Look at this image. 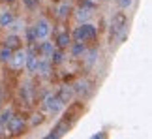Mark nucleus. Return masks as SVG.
I'll list each match as a JSON object with an SVG mask.
<instances>
[{
  "instance_id": "nucleus-1",
  "label": "nucleus",
  "mask_w": 152,
  "mask_h": 139,
  "mask_svg": "<svg viewBox=\"0 0 152 139\" xmlns=\"http://www.w3.org/2000/svg\"><path fill=\"white\" fill-rule=\"evenodd\" d=\"M96 26L88 25V23H85V25L77 26V30L73 32V38L77 40V42H90V40L96 38Z\"/></svg>"
},
{
  "instance_id": "nucleus-2",
  "label": "nucleus",
  "mask_w": 152,
  "mask_h": 139,
  "mask_svg": "<svg viewBox=\"0 0 152 139\" xmlns=\"http://www.w3.org/2000/svg\"><path fill=\"white\" fill-rule=\"evenodd\" d=\"M128 25V17L126 13H122V11H118V13L113 15V19H111V32L113 34H118L120 30H124Z\"/></svg>"
},
{
  "instance_id": "nucleus-3",
  "label": "nucleus",
  "mask_w": 152,
  "mask_h": 139,
  "mask_svg": "<svg viewBox=\"0 0 152 139\" xmlns=\"http://www.w3.org/2000/svg\"><path fill=\"white\" fill-rule=\"evenodd\" d=\"M34 36H36V40H45L49 36V32H51V25H49V21H45V19H39L36 23V26H34Z\"/></svg>"
},
{
  "instance_id": "nucleus-4",
  "label": "nucleus",
  "mask_w": 152,
  "mask_h": 139,
  "mask_svg": "<svg viewBox=\"0 0 152 139\" xmlns=\"http://www.w3.org/2000/svg\"><path fill=\"white\" fill-rule=\"evenodd\" d=\"M45 107H47V111H49V113L58 115V113L62 111L64 103L58 100V96H47V98H45Z\"/></svg>"
},
{
  "instance_id": "nucleus-5",
  "label": "nucleus",
  "mask_w": 152,
  "mask_h": 139,
  "mask_svg": "<svg viewBox=\"0 0 152 139\" xmlns=\"http://www.w3.org/2000/svg\"><path fill=\"white\" fill-rule=\"evenodd\" d=\"M8 130H10L13 135L21 134V132L25 130V120H23L21 117H11V119L8 120Z\"/></svg>"
},
{
  "instance_id": "nucleus-6",
  "label": "nucleus",
  "mask_w": 152,
  "mask_h": 139,
  "mask_svg": "<svg viewBox=\"0 0 152 139\" xmlns=\"http://www.w3.org/2000/svg\"><path fill=\"white\" fill-rule=\"evenodd\" d=\"M26 56H28V53L26 51H17L15 55H11V59H10V62L13 64V68H23L26 64Z\"/></svg>"
},
{
  "instance_id": "nucleus-7",
  "label": "nucleus",
  "mask_w": 152,
  "mask_h": 139,
  "mask_svg": "<svg viewBox=\"0 0 152 139\" xmlns=\"http://www.w3.org/2000/svg\"><path fill=\"white\" fill-rule=\"evenodd\" d=\"M36 72L39 75H49L51 72V62L49 59H43V60H38V66H36Z\"/></svg>"
},
{
  "instance_id": "nucleus-8",
  "label": "nucleus",
  "mask_w": 152,
  "mask_h": 139,
  "mask_svg": "<svg viewBox=\"0 0 152 139\" xmlns=\"http://www.w3.org/2000/svg\"><path fill=\"white\" fill-rule=\"evenodd\" d=\"M38 51L45 56V59H49V60H51V55H53V51H55V47H53V43H51V42H43V43L38 47Z\"/></svg>"
},
{
  "instance_id": "nucleus-9",
  "label": "nucleus",
  "mask_w": 152,
  "mask_h": 139,
  "mask_svg": "<svg viewBox=\"0 0 152 139\" xmlns=\"http://www.w3.org/2000/svg\"><path fill=\"white\" fill-rule=\"evenodd\" d=\"M72 96H73V90L69 89V86H62L60 92H58V100H60L62 103L69 102V100H72Z\"/></svg>"
},
{
  "instance_id": "nucleus-10",
  "label": "nucleus",
  "mask_w": 152,
  "mask_h": 139,
  "mask_svg": "<svg viewBox=\"0 0 152 139\" xmlns=\"http://www.w3.org/2000/svg\"><path fill=\"white\" fill-rule=\"evenodd\" d=\"M19 42H21V38L17 36V34H10L8 38H6V47H10L11 51L19 47Z\"/></svg>"
},
{
  "instance_id": "nucleus-11",
  "label": "nucleus",
  "mask_w": 152,
  "mask_h": 139,
  "mask_svg": "<svg viewBox=\"0 0 152 139\" xmlns=\"http://www.w3.org/2000/svg\"><path fill=\"white\" fill-rule=\"evenodd\" d=\"M86 53V47H85V43L83 42H75L72 45V55L73 56H83Z\"/></svg>"
},
{
  "instance_id": "nucleus-12",
  "label": "nucleus",
  "mask_w": 152,
  "mask_h": 139,
  "mask_svg": "<svg viewBox=\"0 0 152 139\" xmlns=\"http://www.w3.org/2000/svg\"><path fill=\"white\" fill-rule=\"evenodd\" d=\"M69 43H72V40H69V34H66V32H62L60 36L56 38V45H58V47H60V49L68 47Z\"/></svg>"
},
{
  "instance_id": "nucleus-13",
  "label": "nucleus",
  "mask_w": 152,
  "mask_h": 139,
  "mask_svg": "<svg viewBox=\"0 0 152 139\" xmlns=\"http://www.w3.org/2000/svg\"><path fill=\"white\" fill-rule=\"evenodd\" d=\"M75 15H77V19H79V21H86V19L90 17V6H85V8H79V10H77V13H75Z\"/></svg>"
},
{
  "instance_id": "nucleus-14",
  "label": "nucleus",
  "mask_w": 152,
  "mask_h": 139,
  "mask_svg": "<svg viewBox=\"0 0 152 139\" xmlns=\"http://www.w3.org/2000/svg\"><path fill=\"white\" fill-rule=\"evenodd\" d=\"M11 21H13V15H11L10 11H2V13H0V25H2V26L8 28V25Z\"/></svg>"
},
{
  "instance_id": "nucleus-15",
  "label": "nucleus",
  "mask_w": 152,
  "mask_h": 139,
  "mask_svg": "<svg viewBox=\"0 0 152 139\" xmlns=\"http://www.w3.org/2000/svg\"><path fill=\"white\" fill-rule=\"evenodd\" d=\"M11 55H13V51H11L10 47H2V49H0V60H2V62H10Z\"/></svg>"
},
{
  "instance_id": "nucleus-16",
  "label": "nucleus",
  "mask_w": 152,
  "mask_h": 139,
  "mask_svg": "<svg viewBox=\"0 0 152 139\" xmlns=\"http://www.w3.org/2000/svg\"><path fill=\"white\" fill-rule=\"evenodd\" d=\"M86 90H88V81H77V83H75V92L86 94Z\"/></svg>"
},
{
  "instance_id": "nucleus-17",
  "label": "nucleus",
  "mask_w": 152,
  "mask_h": 139,
  "mask_svg": "<svg viewBox=\"0 0 152 139\" xmlns=\"http://www.w3.org/2000/svg\"><path fill=\"white\" fill-rule=\"evenodd\" d=\"M13 117V113H11V109H4L2 113H0V126H4V124H8V120Z\"/></svg>"
},
{
  "instance_id": "nucleus-18",
  "label": "nucleus",
  "mask_w": 152,
  "mask_h": 139,
  "mask_svg": "<svg viewBox=\"0 0 152 139\" xmlns=\"http://www.w3.org/2000/svg\"><path fill=\"white\" fill-rule=\"evenodd\" d=\"M8 26L11 28V32H13V34H15V32H19V30H25V26H23V23H21V21H11Z\"/></svg>"
},
{
  "instance_id": "nucleus-19",
  "label": "nucleus",
  "mask_w": 152,
  "mask_h": 139,
  "mask_svg": "<svg viewBox=\"0 0 152 139\" xmlns=\"http://www.w3.org/2000/svg\"><path fill=\"white\" fill-rule=\"evenodd\" d=\"M43 120H45V117H43V115H34V119H32V124H34V126H38V124H42Z\"/></svg>"
},
{
  "instance_id": "nucleus-20",
  "label": "nucleus",
  "mask_w": 152,
  "mask_h": 139,
  "mask_svg": "<svg viewBox=\"0 0 152 139\" xmlns=\"http://www.w3.org/2000/svg\"><path fill=\"white\" fill-rule=\"evenodd\" d=\"M68 11H69V8H68L66 4H62V6H60V10H58V15H60V17H66V15H68Z\"/></svg>"
},
{
  "instance_id": "nucleus-21",
  "label": "nucleus",
  "mask_w": 152,
  "mask_h": 139,
  "mask_svg": "<svg viewBox=\"0 0 152 139\" xmlns=\"http://www.w3.org/2000/svg\"><path fill=\"white\" fill-rule=\"evenodd\" d=\"M23 2H25L26 8H36L38 6V0H23Z\"/></svg>"
},
{
  "instance_id": "nucleus-22",
  "label": "nucleus",
  "mask_w": 152,
  "mask_h": 139,
  "mask_svg": "<svg viewBox=\"0 0 152 139\" xmlns=\"http://www.w3.org/2000/svg\"><path fill=\"white\" fill-rule=\"evenodd\" d=\"M133 0H118V4H120V8H130Z\"/></svg>"
},
{
  "instance_id": "nucleus-23",
  "label": "nucleus",
  "mask_w": 152,
  "mask_h": 139,
  "mask_svg": "<svg viewBox=\"0 0 152 139\" xmlns=\"http://www.w3.org/2000/svg\"><path fill=\"white\" fill-rule=\"evenodd\" d=\"M94 60H96V51H92V53L88 55V59H86V64L90 66V64H92V62H94Z\"/></svg>"
},
{
  "instance_id": "nucleus-24",
  "label": "nucleus",
  "mask_w": 152,
  "mask_h": 139,
  "mask_svg": "<svg viewBox=\"0 0 152 139\" xmlns=\"http://www.w3.org/2000/svg\"><path fill=\"white\" fill-rule=\"evenodd\" d=\"M4 135H6V134H2V128H0V137H4Z\"/></svg>"
},
{
  "instance_id": "nucleus-25",
  "label": "nucleus",
  "mask_w": 152,
  "mask_h": 139,
  "mask_svg": "<svg viewBox=\"0 0 152 139\" xmlns=\"http://www.w3.org/2000/svg\"><path fill=\"white\" fill-rule=\"evenodd\" d=\"M85 2H96V0H85Z\"/></svg>"
},
{
  "instance_id": "nucleus-26",
  "label": "nucleus",
  "mask_w": 152,
  "mask_h": 139,
  "mask_svg": "<svg viewBox=\"0 0 152 139\" xmlns=\"http://www.w3.org/2000/svg\"><path fill=\"white\" fill-rule=\"evenodd\" d=\"M4 2H13V0H4Z\"/></svg>"
}]
</instances>
